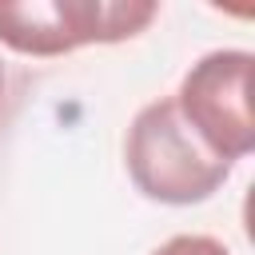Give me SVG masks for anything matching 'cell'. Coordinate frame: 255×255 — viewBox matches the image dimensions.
Returning a JSON list of instances; mask_svg holds the SVG:
<instances>
[{"instance_id": "6da1fadb", "label": "cell", "mask_w": 255, "mask_h": 255, "mask_svg": "<svg viewBox=\"0 0 255 255\" xmlns=\"http://www.w3.org/2000/svg\"><path fill=\"white\" fill-rule=\"evenodd\" d=\"M124 163L135 191L167 207L203 203L231 175V163L203 147V139L183 124L171 96H159L135 112L124 139Z\"/></svg>"}, {"instance_id": "7a4b0ae2", "label": "cell", "mask_w": 255, "mask_h": 255, "mask_svg": "<svg viewBox=\"0 0 255 255\" xmlns=\"http://www.w3.org/2000/svg\"><path fill=\"white\" fill-rule=\"evenodd\" d=\"M155 16V0H0V44L20 56H68L131 40Z\"/></svg>"}, {"instance_id": "3957f363", "label": "cell", "mask_w": 255, "mask_h": 255, "mask_svg": "<svg viewBox=\"0 0 255 255\" xmlns=\"http://www.w3.org/2000/svg\"><path fill=\"white\" fill-rule=\"evenodd\" d=\"M251 64L255 56L243 48H219L195 60L171 96L183 124L203 139L211 155L235 167V159L251 155L255 147V120H251Z\"/></svg>"}, {"instance_id": "277c9868", "label": "cell", "mask_w": 255, "mask_h": 255, "mask_svg": "<svg viewBox=\"0 0 255 255\" xmlns=\"http://www.w3.org/2000/svg\"><path fill=\"white\" fill-rule=\"evenodd\" d=\"M151 255H231V247L211 239V235H171Z\"/></svg>"}, {"instance_id": "5b68a950", "label": "cell", "mask_w": 255, "mask_h": 255, "mask_svg": "<svg viewBox=\"0 0 255 255\" xmlns=\"http://www.w3.org/2000/svg\"><path fill=\"white\" fill-rule=\"evenodd\" d=\"M4 96H8V76H4V60H0V112H4Z\"/></svg>"}]
</instances>
